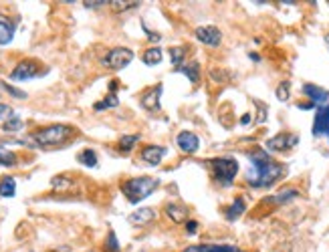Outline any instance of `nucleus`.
<instances>
[{
  "instance_id": "nucleus-1",
  "label": "nucleus",
  "mask_w": 329,
  "mask_h": 252,
  "mask_svg": "<svg viewBox=\"0 0 329 252\" xmlns=\"http://www.w3.org/2000/svg\"><path fill=\"white\" fill-rule=\"evenodd\" d=\"M251 167L246 172V183L253 188H269L273 183L285 176V165L271 160V156L262 149H255L249 154Z\"/></svg>"
},
{
  "instance_id": "nucleus-2",
  "label": "nucleus",
  "mask_w": 329,
  "mask_h": 252,
  "mask_svg": "<svg viewBox=\"0 0 329 252\" xmlns=\"http://www.w3.org/2000/svg\"><path fill=\"white\" fill-rule=\"evenodd\" d=\"M73 136H75V129L71 125L53 123V125H47L43 129H37L32 133V141L39 147H57V145L67 143Z\"/></svg>"
},
{
  "instance_id": "nucleus-3",
  "label": "nucleus",
  "mask_w": 329,
  "mask_h": 252,
  "mask_svg": "<svg viewBox=\"0 0 329 252\" xmlns=\"http://www.w3.org/2000/svg\"><path fill=\"white\" fill-rule=\"evenodd\" d=\"M158 186H160V180H156V178H147V176L131 178L121 183V192L127 198L129 204H138V202L145 200L152 192H156Z\"/></svg>"
},
{
  "instance_id": "nucleus-4",
  "label": "nucleus",
  "mask_w": 329,
  "mask_h": 252,
  "mask_svg": "<svg viewBox=\"0 0 329 252\" xmlns=\"http://www.w3.org/2000/svg\"><path fill=\"white\" fill-rule=\"evenodd\" d=\"M212 172H214V178L218 183H222L224 188L233 186V180L238 174V161L235 158H214L208 161Z\"/></svg>"
},
{
  "instance_id": "nucleus-5",
  "label": "nucleus",
  "mask_w": 329,
  "mask_h": 252,
  "mask_svg": "<svg viewBox=\"0 0 329 252\" xmlns=\"http://www.w3.org/2000/svg\"><path fill=\"white\" fill-rule=\"evenodd\" d=\"M47 73H48V69H45V67H43L39 61H35V59H24V61H21V63L12 69L10 79H12V81H30V79H37V77H41V75H47Z\"/></svg>"
},
{
  "instance_id": "nucleus-6",
  "label": "nucleus",
  "mask_w": 329,
  "mask_h": 252,
  "mask_svg": "<svg viewBox=\"0 0 329 252\" xmlns=\"http://www.w3.org/2000/svg\"><path fill=\"white\" fill-rule=\"evenodd\" d=\"M131 61H134V50H129L125 46H118V48H111L109 53L105 55L103 65L107 67V69L121 71V69H125Z\"/></svg>"
},
{
  "instance_id": "nucleus-7",
  "label": "nucleus",
  "mask_w": 329,
  "mask_h": 252,
  "mask_svg": "<svg viewBox=\"0 0 329 252\" xmlns=\"http://www.w3.org/2000/svg\"><path fill=\"white\" fill-rule=\"evenodd\" d=\"M299 141V137L295 136V133H279V136L267 139V149L269 151H285V149H291L295 147Z\"/></svg>"
},
{
  "instance_id": "nucleus-8",
  "label": "nucleus",
  "mask_w": 329,
  "mask_h": 252,
  "mask_svg": "<svg viewBox=\"0 0 329 252\" xmlns=\"http://www.w3.org/2000/svg\"><path fill=\"white\" fill-rule=\"evenodd\" d=\"M196 39H198L200 43L208 45V46H218L222 43V32L216 28V26H212V24H206V26H198L196 28Z\"/></svg>"
},
{
  "instance_id": "nucleus-9",
  "label": "nucleus",
  "mask_w": 329,
  "mask_h": 252,
  "mask_svg": "<svg viewBox=\"0 0 329 252\" xmlns=\"http://www.w3.org/2000/svg\"><path fill=\"white\" fill-rule=\"evenodd\" d=\"M162 91H164V87L160 85V83H158L156 87L143 91L141 97H140L141 107L147 109V111H160V97H162Z\"/></svg>"
},
{
  "instance_id": "nucleus-10",
  "label": "nucleus",
  "mask_w": 329,
  "mask_h": 252,
  "mask_svg": "<svg viewBox=\"0 0 329 252\" xmlns=\"http://www.w3.org/2000/svg\"><path fill=\"white\" fill-rule=\"evenodd\" d=\"M176 143L178 147L184 151V154H196V151L200 149V139L196 133L192 131H182V133H178V137H176Z\"/></svg>"
},
{
  "instance_id": "nucleus-11",
  "label": "nucleus",
  "mask_w": 329,
  "mask_h": 252,
  "mask_svg": "<svg viewBox=\"0 0 329 252\" xmlns=\"http://www.w3.org/2000/svg\"><path fill=\"white\" fill-rule=\"evenodd\" d=\"M313 136L315 137L327 136V139H329V105L317 107L315 121H313Z\"/></svg>"
},
{
  "instance_id": "nucleus-12",
  "label": "nucleus",
  "mask_w": 329,
  "mask_h": 252,
  "mask_svg": "<svg viewBox=\"0 0 329 252\" xmlns=\"http://www.w3.org/2000/svg\"><path fill=\"white\" fill-rule=\"evenodd\" d=\"M303 93L311 99V103L315 107H325L329 105V91L317 87V85H311V83H305L303 85Z\"/></svg>"
},
{
  "instance_id": "nucleus-13",
  "label": "nucleus",
  "mask_w": 329,
  "mask_h": 252,
  "mask_svg": "<svg viewBox=\"0 0 329 252\" xmlns=\"http://www.w3.org/2000/svg\"><path fill=\"white\" fill-rule=\"evenodd\" d=\"M166 154H168V149L162 145H145L141 149V160L150 165H160V161L166 158Z\"/></svg>"
},
{
  "instance_id": "nucleus-14",
  "label": "nucleus",
  "mask_w": 329,
  "mask_h": 252,
  "mask_svg": "<svg viewBox=\"0 0 329 252\" xmlns=\"http://www.w3.org/2000/svg\"><path fill=\"white\" fill-rule=\"evenodd\" d=\"M182 252H242L235 244H194Z\"/></svg>"
},
{
  "instance_id": "nucleus-15",
  "label": "nucleus",
  "mask_w": 329,
  "mask_h": 252,
  "mask_svg": "<svg viewBox=\"0 0 329 252\" xmlns=\"http://www.w3.org/2000/svg\"><path fill=\"white\" fill-rule=\"evenodd\" d=\"M154 218H156V210L154 208H140L134 214H129V222L134 226H145V224H150Z\"/></svg>"
},
{
  "instance_id": "nucleus-16",
  "label": "nucleus",
  "mask_w": 329,
  "mask_h": 252,
  "mask_svg": "<svg viewBox=\"0 0 329 252\" xmlns=\"http://www.w3.org/2000/svg\"><path fill=\"white\" fill-rule=\"evenodd\" d=\"M166 216L170 218V220L174 224H180V222H184L186 218H188V208L184 204H178V202H172V204L166 206Z\"/></svg>"
},
{
  "instance_id": "nucleus-17",
  "label": "nucleus",
  "mask_w": 329,
  "mask_h": 252,
  "mask_svg": "<svg viewBox=\"0 0 329 252\" xmlns=\"http://www.w3.org/2000/svg\"><path fill=\"white\" fill-rule=\"evenodd\" d=\"M14 30H16V24L6 19V16H0V45H8L14 37Z\"/></svg>"
},
{
  "instance_id": "nucleus-18",
  "label": "nucleus",
  "mask_w": 329,
  "mask_h": 252,
  "mask_svg": "<svg viewBox=\"0 0 329 252\" xmlns=\"http://www.w3.org/2000/svg\"><path fill=\"white\" fill-rule=\"evenodd\" d=\"M244 210H246V202L242 198H236L233 204L224 210V216H226L228 222H235V220H238V218L244 214Z\"/></svg>"
},
{
  "instance_id": "nucleus-19",
  "label": "nucleus",
  "mask_w": 329,
  "mask_h": 252,
  "mask_svg": "<svg viewBox=\"0 0 329 252\" xmlns=\"http://www.w3.org/2000/svg\"><path fill=\"white\" fill-rule=\"evenodd\" d=\"M178 73H182V75H186L188 79H190V83H194V85H196V83H198L200 81V65L198 63H188V65H182V67H180V69H176Z\"/></svg>"
},
{
  "instance_id": "nucleus-20",
  "label": "nucleus",
  "mask_w": 329,
  "mask_h": 252,
  "mask_svg": "<svg viewBox=\"0 0 329 252\" xmlns=\"http://www.w3.org/2000/svg\"><path fill=\"white\" fill-rule=\"evenodd\" d=\"M109 6L115 12H125V10H131V8H138L140 2L138 0H109Z\"/></svg>"
},
{
  "instance_id": "nucleus-21",
  "label": "nucleus",
  "mask_w": 329,
  "mask_h": 252,
  "mask_svg": "<svg viewBox=\"0 0 329 252\" xmlns=\"http://www.w3.org/2000/svg\"><path fill=\"white\" fill-rule=\"evenodd\" d=\"M16 194V180L14 178H2L0 180V196L12 198Z\"/></svg>"
},
{
  "instance_id": "nucleus-22",
  "label": "nucleus",
  "mask_w": 329,
  "mask_h": 252,
  "mask_svg": "<svg viewBox=\"0 0 329 252\" xmlns=\"http://www.w3.org/2000/svg\"><path fill=\"white\" fill-rule=\"evenodd\" d=\"M16 161H19V158H16L14 151H12V149H6L4 145H0V165L12 167V165H16Z\"/></svg>"
},
{
  "instance_id": "nucleus-23",
  "label": "nucleus",
  "mask_w": 329,
  "mask_h": 252,
  "mask_svg": "<svg viewBox=\"0 0 329 252\" xmlns=\"http://www.w3.org/2000/svg\"><path fill=\"white\" fill-rule=\"evenodd\" d=\"M162 48H158V46H154V48H147L145 53H143V63L147 65V67H154V65H158V63H162Z\"/></svg>"
},
{
  "instance_id": "nucleus-24",
  "label": "nucleus",
  "mask_w": 329,
  "mask_h": 252,
  "mask_svg": "<svg viewBox=\"0 0 329 252\" xmlns=\"http://www.w3.org/2000/svg\"><path fill=\"white\" fill-rule=\"evenodd\" d=\"M51 186L57 190V192H65V190H71L73 186V180L69 176H55L51 180Z\"/></svg>"
},
{
  "instance_id": "nucleus-25",
  "label": "nucleus",
  "mask_w": 329,
  "mask_h": 252,
  "mask_svg": "<svg viewBox=\"0 0 329 252\" xmlns=\"http://www.w3.org/2000/svg\"><path fill=\"white\" fill-rule=\"evenodd\" d=\"M299 192L297 190H283L281 194H277V196H271L269 202L271 204H285V202H291L293 198H297Z\"/></svg>"
},
{
  "instance_id": "nucleus-26",
  "label": "nucleus",
  "mask_w": 329,
  "mask_h": 252,
  "mask_svg": "<svg viewBox=\"0 0 329 252\" xmlns=\"http://www.w3.org/2000/svg\"><path fill=\"white\" fill-rule=\"evenodd\" d=\"M77 160H79V163H83V165H87V167H95L97 165V154L93 149H83L81 154L77 156Z\"/></svg>"
},
{
  "instance_id": "nucleus-27",
  "label": "nucleus",
  "mask_w": 329,
  "mask_h": 252,
  "mask_svg": "<svg viewBox=\"0 0 329 252\" xmlns=\"http://www.w3.org/2000/svg\"><path fill=\"white\" fill-rule=\"evenodd\" d=\"M118 105H119L118 95H115V93H109L103 101H99V103H95L93 107H95V111H103V109H111V107H118Z\"/></svg>"
},
{
  "instance_id": "nucleus-28",
  "label": "nucleus",
  "mask_w": 329,
  "mask_h": 252,
  "mask_svg": "<svg viewBox=\"0 0 329 252\" xmlns=\"http://www.w3.org/2000/svg\"><path fill=\"white\" fill-rule=\"evenodd\" d=\"M184 57H186V48H184V46H174V48H170V61H172V65L176 67V69H180V67H182Z\"/></svg>"
},
{
  "instance_id": "nucleus-29",
  "label": "nucleus",
  "mask_w": 329,
  "mask_h": 252,
  "mask_svg": "<svg viewBox=\"0 0 329 252\" xmlns=\"http://www.w3.org/2000/svg\"><path fill=\"white\" fill-rule=\"evenodd\" d=\"M23 125H24V123H23L21 117H19V115H12L8 121H4V123H2V129H4L6 133H14V131H21V129H23Z\"/></svg>"
},
{
  "instance_id": "nucleus-30",
  "label": "nucleus",
  "mask_w": 329,
  "mask_h": 252,
  "mask_svg": "<svg viewBox=\"0 0 329 252\" xmlns=\"http://www.w3.org/2000/svg\"><path fill=\"white\" fill-rule=\"evenodd\" d=\"M138 141H140V136H138V133H131V136H123V137L119 139V149L127 154V151L134 149V145H136Z\"/></svg>"
},
{
  "instance_id": "nucleus-31",
  "label": "nucleus",
  "mask_w": 329,
  "mask_h": 252,
  "mask_svg": "<svg viewBox=\"0 0 329 252\" xmlns=\"http://www.w3.org/2000/svg\"><path fill=\"white\" fill-rule=\"evenodd\" d=\"M119 242H118V236H115V232L109 230L107 232V238H105V252H119Z\"/></svg>"
},
{
  "instance_id": "nucleus-32",
  "label": "nucleus",
  "mask_w": 329,
  "mask_h": 252,
  "mask_svg": "<svg viewBox=\"0 0 329 252\" xmlns=\"http://www.w3.org/2000/svg\"><path fill=\"white\" fill-rule=\"evenodd\" d=\"M289 95H291V83H289V81H283L281 85L277 87V99H279V101H287Z\"/></svg>"
},
{
  "instance_id": "nucleus-33",
  "label": "nucleus",
  "mask_w": 329,
  "mask_h": 252,
  "mask_svg": "<svg viewBox=\"0 0 329 252\" xmlns=\"http://www.w3.org/2000/svg\"><path fill=\"white\" fill-rule=\"evenodd\" d=\"M255 105H257V109H258V115H257V123H265L267 121V105L262 103V101H255Z\"/></svg>"
},
{
  "instance_id": "nucleus-34",
  "label": "nucleus",
  "mask_w": 329,
  "mask_h": 252,
  "mask_svg": "<svg viewBox=\"0 0 329 252\" xmlns=\"http://www.w3.org/2000/svg\"><path fill=\"white\" fill-rule=\"evenodd\" d=\"M0 85H2V89H4L6 93H10L12 97H19V99H24V97H26V93H24V91L16 89V87H12V85H8V83H4V81H0Z\"/></svg>"
},
{
  "instance_id": "nucleus-35",
  "label": "nucleus",
  "mask_w": 329,
  "mask_h": 252,
  "mask_svg": "<svg viewBox=\"0 0 329 252\" xmlns=\"http://www.w3.org/2000/svg\"><path fill=\"white\" fill-rule=\"evenodd\" d=\"M14 115V111H12V107H8V105H4V103H0V121H8L10 117Z\"/></svg>"
},
{
  "instance_id": "nucleus-36",
  "label": "nucleus",
  "mask_w": 329,
  "mask_h": 252,
  "mask_svg": "<svg viewBox=\"0 0 329 252\" xmlns=\"http://www.w3.org/2000/svg\"><path fill=\"white\" fill-rule=\"evenodd\" d=\"M87 8H99V6H103V4H109L107 0H85L83 2Z\"/></svg>"
},
{
  "instance_id": "nucleus-37",
  "label": "nucleus",
  "mask_w": 329,
  "mask_h": 252,
  "mask_svg": "<svg viewBox=\"0 0 329 252\" xmlns=\"http://www.w3.org/2000/svg\"><path fill=\"white\" fill-rule=\"evenodd\" d=\"M196 228H198V222H194V220H190V222L186 224V232H188V234H194Z\"/></svg>"
},
{
  "instance_id": "nucleus-38",
  "label": "nucleus",
  "mask_w": 329,
  "mask_h": 252,
  "mask_svg": "<svg viewBox=\"0 0 329 252\" xmlns=\"http://www.w3.org/2000/svg\"><path fill=\"white\" fill-rule=\"evenodd\" d=\"M240 123H242V125H249V123H251V113H244V115L240 117Z\"/></svg>"
},
{
  "instance_id": "nucleus-39",
  "label": "nucleus",
  "mask_w": 329,
  "mask_h": 252,
  "mask_svg": "<svg viewBox=\"0 0 329 252\" xmlns=\"http://www.w3.org/2000/svg\"><path fill=\"white\" fill-rule=\"evenodd\" d=\"M325 43H327V45H329V35H327V37H325Z\"/></svg>"
}]
</instances>
